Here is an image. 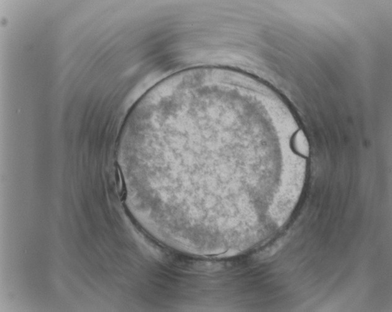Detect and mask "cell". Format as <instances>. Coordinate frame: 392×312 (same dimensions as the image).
I'll list each match as a JSON object with an SVG mask.
<instances>
[{"instance_id":"cell-1","label":"cell","mask_w":392,"mask_h":312,"mask_svg":"<svg viewBox=\"0 0 392 312\" xmlns=\"http://www.w3.org/2000/svg\"><path fill=\"white\" fill-rule=\"evenodd\" d=\"M292 144L295 152L305 157H307L309 154V146L307 138L305 137L304 132L299 130L295 134Z\"/></svg>"}]
</instances>
